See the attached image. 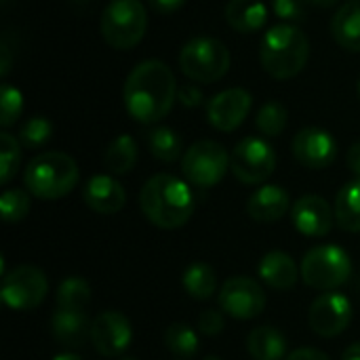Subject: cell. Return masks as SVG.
Listing matches in <instances>:
<instances>
[{
    "label": "cell",
    "instance_id": "20",
    "mask_svg": "<svg viewBox=\"0 0 360 360\" xmlns=\"http://www.w3.org/2000/svg\"><path fill=\"white\" fill-rule=\"evenodd\" d=\"M257 272H259V278L276 291H287V289L295 287L297 278L302 276L297 264L285 251L266 253L259 262Z\"/></svg>",
    "mask_w": 360,
    "mask_h": 360
},
{
    "label": "cell",
    "instance_id": "28",
    "mask_svg": "<svg viewBox=\"0 0 360 360\" xmlns=\"http://www.w3.org/2000/svg\"><path fill=\"white\" fill-rule=\"evenodd\" d=\"M165 346L181 360L194 359L198 354V333L184 323H175L171 327H167L165 331Z\"/></svg>",
    "mask_w": 360,
    "mask_h": 360
},
{
    "label": "cell",
    "instance_id": "21",
    "mask_svg": "<svg viewBox=\"0 0 360 360\" xmlns=\"http://www.w3.org/2000/svg\"><path fill=\"white\" fill-rule=\"evenodd\" d=\"M226 21L240 34L259 32L268 23V6L262 0H230L226 4Z\"/></svg>",
    "mask_w": 360,
    "mask_h": 360
},
{
    "label": "cell",
    "instance_id": "4",
    "mask_svg": "<svg viewBox=\"0 0 360 360\" xmlns=\"http://www.w3.org/2000/svg\"><path fill=\"white\" fill-rule=\"evenodd\" d=\"M80 171L76 160L63 152H42L25 167V188L42 200H57L68 196L78 184Z\"/></svg>",
    "mask_w": 360,
    "mask_h": 360
},
{
    "label": "cell",
    "instance_id": "13",
    "mask_svg": "<svg viewBox=\"0 0 360 360\" xmlns=\"http://www.w3.org/2000/svg\"><path fill=\"white\" fill-rule=\"evenodd\" d=\"M251 105H253V97L247 89L240 86L226 89L209 99L207 118L213 129L221 133H232L245 122V118L251 112Z\"/></svg>",
    "mask_w": 360,
    "mask_h": 360
},
{
    "label": "cell",
    "instance_id": "6",
    "mask_svg": "<svg viewBox=\"0 0 360 360\" xmlns=\"http://www.w3.org/2000/svg\"><path fill=\"white\" fill-rule=\"evenodd\" d=\"M302 278L316 291H335L352 276L350 255L335 245H321L310 249L300 266Z\"/></svg>",
    "mask_w": 360,
    "mask_h": 360
},
{
    "label": "cell",
    "instance_id": "33",
    "mask_svg": "<svg viewBox=\"0 0 360 360\" xmlns=\"http://www.w3.org/2000/svg\"><path fill=\"white\" fill-rule=\"evenodd\" d=\"M53 135V122L44 116H34L19 129V143L34 150L42 148Z\"/></svg>",
    "mask_w": 360,
    "mask_h": 360
},
{
    "label": "cell",
    "instance_id": "38",
    "mask_svg": "<svg viewBox=\"0 0 360 360\" xmlns=\"http://www.w3.org/2000/svg\"><path fill=\"white\" fill-rule=\"evenodd\" d=\"M152 11H156L158 15H171L175 11H179L184 6L186 0H148Z\"/></svg>",
    "mask_w": 360,
    "mask_h": 360
},
{
    "label": "cell",
    "instance_id": "14",
    "mask_svg": "<svg viewBox=\"0 0 360 360\" xmlns=\"http://www.w3.org/2000/svg\"><path fill=\"white\" fill-rule=\"evenodd\" d=\"M131 340L133 329L124 314L108 310L95 316L91 327V344L97 350V354L105 359H116L131 346Z\"/></svg>",
    "mask_w": 360,
    "mask_h": 360
},
{
    "label": "cell",
    "instance_id": "3",
    "mask_svg": "<svg viewBox=\"0 0 360 360\" xmlns=\"http://www.w3.org/2000/svg\"><path fill=\"white\" fill-rule=\"evenodd\" d=\"M310 57L308 36L289 23H281L270 27L259 44V61L264 70L276 78L287 80L297 76Z\"/></svg>",
    "mask_w": 360,
    "mask_h": 360
},
{
    "label": "cell",
    "instance_id": "32",
    "mask_svg": "<svg viewBox=\"0 0 360 360\" xmlns=\"http://www.w3.org/2000/svg\"><path fill=\"white\" fill-rule=\"evenodd\" d=\"M21 160V150H19V139L11 133H0V184H8Z\"/></svg>",
    "mask_w": 360,
    "mask_h": 360
},
{
    "label": "cell",
    "instance_id": "29",
    "mask_svg": "<svg viewBox=\"0 0 360 360\" xmlns=\"http://www.w3.org/2000/svg\"><path fill=\"white\" fill-rule=\"evenodd\" d=\"M148 148L152 152L154 158L162 160V162H173L181 156V137L167 127H158L148 135Z\"/></svg>",
    "mask_w": 360,
    "mask_h": 360
},
{
    "label": "cell",
    "instance_id": "39",
    "mask_svg": "<svg viewBox=\"0 0 360 360\" xmlns=\"http://www.w3.org/2000/svg\"><path fill=\"white\" fill-rule=\"evenodd\" d=\"M285 360H331L325 352L316 350V348H300V350H293L291 354H287Z\"/></svg>",
    "mask_w": 360,
    "mask_h": 360
},
{
    "label": "cell",
    "instance_id": "40",
    "mask_svg": "<svg viewBox=\"0 0 360 360\" xmlns=\"http://www.w3.org/2000/svg\"><path fill=\"white\" fill-rule=\"evenodd\" d=\"M346 162H348V169L356 175V179H360V141L350 146L348 156H346Z\"/></svg>",
    "mask_w": 360,
    "mask_h": 360
},
{
    "label": "cell",
    "instance_id": "25",
    "mask_svg": "<svg viewBox=\"0 0 360 360\" xmlns=\"http://www.w3.org/2000/svg\"><path fill=\"white\" fill-rule=\"evenodd\" d=\"M181 285L192 300H198V302L211 300L213 293L217 291V274L209 264L196 262L186 268L181 276Z\"/></svg>",
    "mask_w": 360,
    "mask_h": 360
},
{
    "label": "cell",
    "instance_id": "8",
    "mask_svg": "<svg viewBox=\"0 0 360 360\" xmlns=\"http://www.w3.org/2000/svg\"><path fill=\"white\" fill-rule=\"evenodd\" d=\"M230 169V156L226 148L213 139H200L192 143L184 158L181 171L186 179L196 188H213L217 186Z\"/></svg>",
    "mask_w": 360,
    "mask_h": 360
},
{
    "label": "cell",
    "instance_id": "22",
    "mask_svg": "<svg viewBox=\"0 0 360 360\" xmlns=\"http://www.w3.org/2000/svg\"><path fill=\"white\" fill-rule=\"evenodd\" d=\"M338 44L346 51L360 53V0H346L331 21Z\"/></svg>",
    "mask_w": 360,
    "mask_h": 360
},
{
    "label": "cell",
    "instance_id": "16",
    "mask_svg": "<svg viewBox=\"0 0 360 360\" xmlns=\"http://www.w3.org/2000/svg\"><path fill=\"white\" fill-rule=\"evenodd\" d=\"M291 219L300 234L310 236V238H321L333 230L335 211L331 209V205L325 198H321L316 194H306V196L297 198V202L293 205Z\"/></svg>",
    "mask_w": 360,
    "mask_h": 360
},
{
    "label": "cell",
    "instance_id": "11",
    "mask_svg": "<svg viewBox=\"0 0 360 360\" xmlns=\"http://www.w3.org/2000/svg\"><path fill=\"white\" fill-rule=\"evenodd\" d=\"M266 304L268 297L264 287L249 276H232L219 289L221 312L238 321L257 319L266 310Z\"/></svg>",
    "mask_w": 360,
    "mask_h": 360
},
{
    "label": "cell",
    "instance_id": "42",
    "mask_svg": "<svg viewBox=\"0 0 360 360\" xmlns=\"http://www.w3.org/2000/svg\"><path fill=\"white\" fill-rule=\"evenodd\" d=\"M342 360H360V342L352 344V346H348V348L344 350V356H342Z\"/></svg>",
    "mask_w": 360,
    "mask_h": 360
},
{
    "label": "cell",
    "instance_id": "15",
    "mask_svg": "<svg viewBox=\"0 0 360 360\" xmlns=\"http://www.w3.org/2000/svg\"><path fill=\"white\" fill-rule=\"evenodd\" d=\"M293 156L308 169H327L338 158V141L325 129L306 127L293 139Z\"/></svg>",
    "mask_w": 360,
    "mask_h": 360
},
{
    "label": "cell",
    "instance_id": "17",
    "mask_svg": "<svg viewBox=\"0 0 360 360\" xmlns=\"http://www.w3.org/2000/svg\"><path fill=\"white\" fill-rule=\"evenodd\" d=\"M84 205L101 215H114L122 211L127 202V192L118 179L112 175H93L82 190Z\"/></svg>",
    "mask_w": 360,
    "mask_h": 360
},
{
    "label": "cell",
    "instance_id": "48",
    "mask_svg": "<svg viewBox=\"0 0 360 360\" xmlns=\"http://www.w3.org/2000/svg\"><path fill=\"white\" fill-rule=\"evenodd\" d=\"M359 95H360V80H359Z\"/></svg>",
    "mask_w": 360,
    "mask_h": 360
},
{
    "label": "cell",
    "instance_id": "27",
    "mask_svg": "<svg viewBox=\"0 0 360 360\" xmlns=\"http://www.w3.org/2000/svg\"><path fill=\"white\" fill-rule=\"evenodd\" d=\"M55 302L59 310L84 312V308L91 302V287L82 276H70L59 285Z\"/></svg>",
    "mask_w": 360,
    "mask_h": 360
},
{
    "label": "cell",
    "instance_id": "23",
    "mask_svg": "<svg viewBox=\"0 0 360 360\" xmlns=\"http://www.w3.org/2000/svg\"><path fill=\"white\" fill-rule=\"evenodd\" d=\"M247 352L253 360H285L287 338L276 327H257L247 338Z\"/></svg>",
    "mask_w": 360,
    "mask_h": 360
},
{
    "label": "cell",
    "instance_id": "47",
    "mask_svg": "<svg viewBox=\"0 0 360 360\" xmlns=\"http://www.w3.org/2000/svg\"><path fill=\"white\" fill-rule=\"evenodd\" d=\"M122 360H137V359H122Z\"/></svg>",
    "mask_w": 360,
    "mask_h": 360
},
{
    "label": "cell",
    "instance_id": "5",
    "mask_svg": "<svg viewBox=\"0 0 360 360\" xmlns=\"http://www.w3.org/2000/svg\"><path fill=\"white\" fill-rule=\"evenodd\" d=\"M99 30L112 49L129 51L148 30V11L139 0H112L103 8Z\"/></svg>",
    "mask_w": 360,
    "mask_h": 360
},
{
    "label": "cell",
    "instance_id": "45",
    "mask_svg": "<svg viewBox=\"0 0 360 360\" xmlns=\"http://www.w3.org/2000/svg\"><path fill=\"white\" fill-rule=\"evenodd\" d=\"M202 360H221V359H219V356H205Z\"/></svg>",
    "mask_w": 360,
    "mask_h": 360
},
{
    "label": "cell",
    "instance_id": "36",
    "mask_svg": "<svg viewBox=\"0 0 360 360\" xmlns=\"http://www.w3.org/2000/svg\"><path fill=\"white\" fill-rule=\"evenodd\" d=\"M226 327V321H224V312L219 310H205L200 316H198V331L202 335H219Z\"/></svg>",
    "mask_w": 360,
    "mask_h": 360
},
{
    "label": "cell",
    "instance_id": "46",
    "mask_svg": "<svg viewBox=\"0 0 360 360\" xmlns=\"http://www.w3.org/2000/svg\"><path fill=\"white\" fill-rule=\"evenodd\" d=\"M8 2H11V0H2V4H8Z\"/></svg>",
    "mask_w": 360,
    "mask_h": 360
},
{
    "label": "cell",
    "instance_id": "35",
    "mask_svg": "<svg viewBox=\"0 0 360 360\" xmlns=\"http://www.w3.org/2000/svg\"><path fill=\"white\" fill-rule=\"evenodd\" d=\"M308 0H272V11L283 21H304L306 19Z\"/></svg>",
    "mask_w": 360,
    "mask_h": 360
},
{
    "label": "cell",
    "instance_id": "34",
    "mask_svg": "<svg viewBox=\"0 0 360 360\" xmlns=\"http://www.w3.org/2000/svg\"><path fill=\"white\" fill-rule=\"evenodd\" d=\"M21 110H23L21 91L11 86V84H2V91H0V124L4 129L15 124L17 118L21 116Z\"/></svg>",
    "mask_w": 360,
    "mask_h": 360
},
{
    "label": "cell",
    "instance_id": "44",
    "mask_svg": "<svg viewBox=\"0 0 360 360\" xmlns=\"http://www.w3.org/2000/svg\"><path fill=\"white\" fill-rule=\"evenodd\" d=\"M310 4H316V6H333V4H338L340 0H308Z\"/></svg>",
    "mask_w": 360,
    "mask_h": 360
},
{
    "label": "cell",
    "instance_id": "30",
    "mask_svg": "<svg viewBox=\"0 0 360 360\" xmlns=\"http://www.w3.org/2000/svg\"><path fill=\"white\" fill-rule=\"evenodd\" d=\"M289 122V112L281 101H268L255 116V127L266 137H278Z\"/></svg>",
    "mask_w": 360,
    "mask_h": 360
},
{
    "label": "cell",
    "instance_id": "1",
    "mask_svg": "<svg viewBox=\"0 0 360 360\" xmlns=\"http://www.w3.org/2000/svg\"><path fill=\"white\" fill-rule=\"evenodd\" d=\"M177 80L160 59H146L131 70L124 82V105L131 118L143 124L162 120L177 101Z\"/></svg>",
    "mask_w": 360,
    "mask_h": 360
},
{
    "label": "cell",
    "instance_id": "12",
    "mask_svg": "<svg viewBox=\"0 0 360 360\" xmlns=\"http://www.w3.org/2000/svg\"><path fill=\"white\" fill-rule=\"evenodd\" d=\"M352 316H354L352 302L338 291H327L312 302L308 312V323L316 335L338 338L350 327Z\"/></svg>",
    "mask_w": 360,
    "mask_h": 360
},
{
    "label": "cell",
    "instance_id": "18",
    "mask_svg": "<svg viewBox=\"0 0 360 360\" xmlns=\"http://www.w3.org/2000/svg\"><path fill=\"white\" fill-rule=\"evenodd\" d=\"M291 209V200L285 188L281 186H262L247 200V213L257 224H276Z\"/></svg>",
    "mask_w": 360,
    "mask_h": 360
},
{
    "label": "cell",
    "instance_id": "10",
    "mask_svg": "<svg viewBox=\"0 0 360 360\" xmlns=\"http://www.w3.org/2000/svg\"><path fill=\"white\" fill-rule=\"evenodd\" d=\"M49 293V281L42 270L34 266H17L2 276V302L11 310H34Z\"/></svg>",
    "mask_w": 360,
    "mask_h": 360
},
{
    "label": "cell",
    "instance_id": "37",
    "mask_svg": "<svg viewBox=\"0 0 360 360\" xmlns=\"http://www.w3.org/2000/svg\"><path fill=\"white\" fill-rule=\"evenodd\" d=\"M177 99H179V103L186 105V108H196V105L202 103V91H200L196 84H186V86H179Z\"/></svg>",
    "mask_w": 360,
    "mask_h": 360
},
{
    "label": "cell",
    "instance_id": "19",
    "mask_svg": "<svg viewBox=\"0 0 360 360\" xmlns=\"http://www.w3.org/2000/svg\"><path fill=\"white\" fill-rule=\"evenodd\" d=\"M91 327L93 323L89 321L86 312H76V310H55L51 316V333L53 338L68 350H78L91 340Z\"/></svg>",
    "mask_w": 360,
    "mask_h": 360
},
{
    "label": "cell",
    "instance_id": "26",
    "mask_svg": "<svg viewBox=\"0 0 360 360\" xmlns=\"http://www.w3.org/2000/svg\"><path fill=\"white\" fill-rule=\"evenodd\" d=\"M103 162L112 175H127L137 162V143L131 135H118L112 139L103 154Z\"/></svg>",
    "mask_w": 360,
    "mask_h": 360
},
{
    "label": "cell",
    "instance_id": "41",
    "mask_svg": "<svg viewBox=\"0 0 360 360\" xmlns=\"http://www.w3.org/2000/svg\"><path fill=\"white\" fill-rule=\"evenodd\" d=\"M2 61H0V74L2 76H6L8 74V70H11V53H8V46H6V42H2Z\"/></svg>",
    "mask_w": 360,
    "mask_h": 360
},
{
    "label": "cell",
    "instance_id": "24",
    "mask_svg": "<svg viewBox=\"0 0 360 360\" xmlns=\"http://www.w3.org/2000/svg\"><path fill=\"white\" fill-rule=\"evenodd\" d=\"M333 211L342 230L360 232V179L348 181L338 192Z\"/></svg>",
    "mask_w": 360,
    "mask_h": 360
},
{
    "label": "cell",
    "instance_id": "2",
    "mask_svg": "<svg viewBox=\"0 0 360 360\" xmlns=\"http://www.w3.org/2000/svg\"><path fill=\"white\" fill-rule=\"evenodd\" d=\"M139 207L156 228L177 230L190 221L196 209V198L184 179L158 173L143 184L139 192Z\"/></svg>",
    "mask_w": 360,
    "mask_h": 360
},
{
    "label": "cell",
    "instance_id": "9",
    "mask_svg": "<svg viewBox=\"0 0 360 360\" xmlns=\"http://www.w3.org/2000/svg\"><path fill=\"white\" fill-rule=\"evenodd\" d=\"M230 169L247 186L264 184L276 169V152L262 137H245L230 154Z\"/></svg>",
    "mask_w": 360,
    "mask_h": 360
},
{
    "label": "cell",
    "instance_id": "7",
    "mask_svg": "<svg viewBox=\"0 0 360 360\" xmlns=\"http://www.w3.org/2000/svg\"><path fill=\"white\" fill-rule=\"evenodd\" d=\"M179 68L190 80L211 84L228 74L230 51L217 38H192L179 53Z\"/></svg>",
    "mask_w": 360,
    "mask_h": 360
},
{
    "label": "cell",
    "instance_id": "43",
    "mask_svg": "<svg viewBox=\"0 0 360 360\" xmlns=\"http://www.w3.org/2000/svg\"><path fill=\"white\" fill-rule=\"evenodd\" d=\"M53 360H82L78 354H74V352H61V354H57Z\"/></svg>",
    "mask_w": 360,
    "mask_h": 360
},
{
    "label": "cell",
    "instance_id": "31",
    "mask_svg": "<svg viewBox=\"0 0 360 360\" xmlns=\"http://www.w3.org/2000/svg\"><path fill=\"white\" fill-rule=\"evenodd\" d=\"M30 207H32V200L25 190L11 188V190H4L0 196V213L6 224L21 221L30 213Z\"/></svg>",
    "mask_w": 360,
    "mask_h": 360
}]
</instances>
